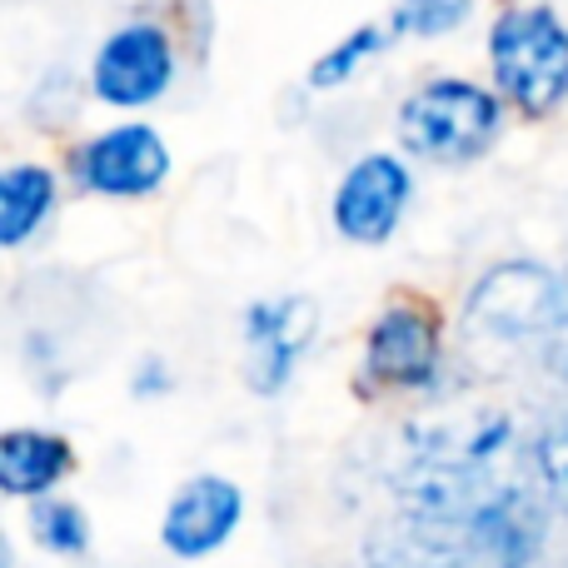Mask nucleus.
<instances>
[{
	"instance_id": "1",
	"label": "nucleus",
	"mask_w": 568,
	"mask_h": 568,
	"mask_svg": "<svg viewBox=\"0 0 568 568\" xmlns=\"http://www.w3.org/2000/svg\"><path fill=\"white\" fill-rule=\"evenodd\" d=\"M494 85L524 115H549L568 100V26L544 6L504 10L489 30Z\"/></svg>"
},
{
	"instance_id": "2",
	"label": "nucleus",
	"mask_w": 568,
	"mask_h": 568,
	"mask_svg": "<svg viewBox=\"0 0 568 568\" xmlns=\"http://www.w3.org/2000/svg\"><path fill=\"white\" fill-rule=\"evenodd\" d=\"M504 105L474 80H429L399 105V140L414 160L469 165L499 140Z\"/></svg>"
},
{
	"instance_id": "3",
	"label": "nucleus",
	"mask_w": 568,
	"mask_h": 568,
	"mask_svg": "<svg viewBox=\"0 0 568 568\" xmlns=\"http://www.w3.org/2000/svg\"><path fill=\"white\" fill-rule=\"evenodd\" d=\"M559 270L509 260L469 290L464 329L479 334L484 344H544L554 329V314H559Z\"/></svg>"
},
{
	"instance_id": "4",
	"label": "nucleus",
	"mask_w": 568,
	"mask_h": 568,
	"mask_svg": "<svg viewBox=\"0 0 568 568\" xmlns=\"http://www.w3.org/2000/svg\"><path fill=\"white\" fill-rule=\"evenodd\" d=\"M170 80H175V45H170V36L160 26H150V20L120 26L115 36L95 50V65H90V90L115 110L155 105L170 90Z\"/></svg>"
},
{
	"instance_id": "5",
	"label": "nucleus",
	"mask_w": 568,
	"mask_h": 568,
	"mask_svg": "<svg viewBox=\"0 0 568 568\" xmlns=\"http://www.w3.org/2000/svg\"><path fill=\"white\" fill-rule=\"evenodd\" d=\"M75 180L90 195H110V200H140L155 195L170 175V150L160 140V130L150 125H120L95 135L90 145L75 150L70 160Z\"/></svg>"
},
{
	"instance_id": "6",
	"label": "nucleus",
	"mask_w": 568,
	"mask_h": 568,
	"mask_svg": "<svg viewBox=\"0 0 568 568\" xmlns=\"http://www.w3.org/2000/svg\"><path fill=\"white\" fill-rule=\"evenodd\" d=\"M414 195V175L394 155H364L359 165L344 170L334 190V230L354 245H384L399 230L404 210Z\"/></svg>"
},
{
	"instance_id": "7",
	"label": "nucleus",
	"mask_w": 568,
	"mask_h": 568,
	"mask_svg": "<svg viewBox=\"0 0 568 568\" xmlns=\"http://www.w3.org/2000/svg\"><path fill=\"white\" fill-rule=\"evenodd\" d=\"M245 379L255 394H280L290 384L300 354L320 329V310L304 294L290 300H260L245 310Z\"/></svg>"
},
{
	"instance_id": "8",
	"label": "nucleus",
	"mask_w": 568,
	"mask_h": 568,
	"mask_svg": "<svg viewBox=\"0 0 568 568\" xmlns=\"http://www.w3.org/2000/svg\"><path fill=\"white\" fill-rule=\"evenodd\" d=\"M444 339L439 320L424 304H389L374 320L369 344H364V374L394 389H424L439 374Z\"/></svg>"
},
{
	"instance_id": "9",
	"label": "nucleus",
	"mask_w": 568,
	"mask_h": 568,
	"mask_svg": "<svg viewBox=\"0 0 568 568\" xmlns=\"http://www.w3.org/2000/svg\"><path fill=\"white\" fill-rule=\"evenodd\" d=\"M240 519H245L240 484L220 479V474H200V479L175 489L165 519H160V544L175 559H205V554L225 549L230 534L240 529Z\"/></svg>"
},
{
	"instance_id": "10",
	"label": "nucleus",
	"mask_w": 568,
	"mask_h": 568,
	"mask_svg": "<svg viewBox=\"0 0 568 568\" xmlns=\"http://www.w3.org/2000/svg\"><path fill=\"white\" fill-rule=\"evenodd\" d=\"M364 568H479V559L469 554L464 534L399 514V524L364 544Z\"/></svg>"
},
{
	"instance_id": "11",
	"label": "nucleus",
	"mask_w": 568,
	"mask_h": 568,
	"mask_svg": "<svg viewBox=\"0 0 568 568\" xmlns=\"http://www.w3.org/2000/svg\"><path fill=\"white\" fill-rule=\"evenodd\" d=\"M75 469V454L60 434L45 429H10L0 439V489L10 499H40Z\"/></svg>"
},
{
	"instance_id": "12",
	"label": "nucleus",
	"mask_w": 568,
	"mask_h": 568,
	"mask_svg": "<svg viewBox=\"0 0 568 568\" xmlns=\"http://www.w3.org/2000/svg\"><path fill=\"white\" fill-rule=\"evenodd\" d=\"M55 210V175L45 165H10L0 175V245L20 250Z\"/></svg>"
},
{
	"instance_id": "13",
	"label": "nucleus",
	"mask_w": 568,
	"mask_h": 568,
	"mask_svg": "<svg viewBox=\"0 0 568 568\" xmlns=\"http://www.w3.org/2000/svg\"><path fill=\"white\" fill-rule=\"evenodd\" d=\"M30 534H36V544L45 554H65V559L90 549V519H85V509L70 499L30 504Z\"/></svg>"
},
{
	"instance_id": "14",
	"label": "nucleus",
	"mask_w": 568,
	"mask_h": 568,
	"mask_svg": "<svg viewBox=\"0 0 568 568\" xmlns=\"http://www.w3.org/2000/svg\"><path fill=\"white\" fill-rule=\"evenodd\" d=\"M379 50H384V30H379V26H359V30H349V36H344L339 45L324 50V55L310 65V85H314V90H334V85H344V80H354V70H359L364 60H374Z\"/></svg>"
},
{
	"instance_id": "15",
	"label": "nucleus",
	"mask_w": 568,
	"mask_h": 568,
	"mask_svg": "<svg viewBox=\"0 0 568 568\" xmlns=\"http://www.w3.org/2000/svg\"><path fill=\"white\" fill-rule=\"evenodd\" d=\"M474 0H399L394 6V36H449L469 20Z\"/></svg>"
},
{
	"instance_id": "16",
	"label": "nucleus",
	"mask_w": 568,
	"mask_h": 568,
	"mask_svg": "<svg viewBox=\"0 0 568 568\" xmlns=\"http://www.w3.org/2000/svg\"><path fill=\"white\" fill-rule=\"evenodd\" d=\"M534 474H539V489L549 494V504L568 509V414L534 439Z\"/></svg>"
},
{
	"instance_id": "17",
	"label": "nucleus",
	"mask_w": 568,
	"mask_h": 568,
	"mask_svg": "<svg viewBox=\"0 0 568 568\" xmlns=\"http://www.w3.org/2000/svg\"><path fill=\"white\" fill-rule=\"evenodd\" d=\"M544 364L559 379H568V270H564V290H559V314H554V329L544 339Z\"/></svg>"
}]
</instances>
